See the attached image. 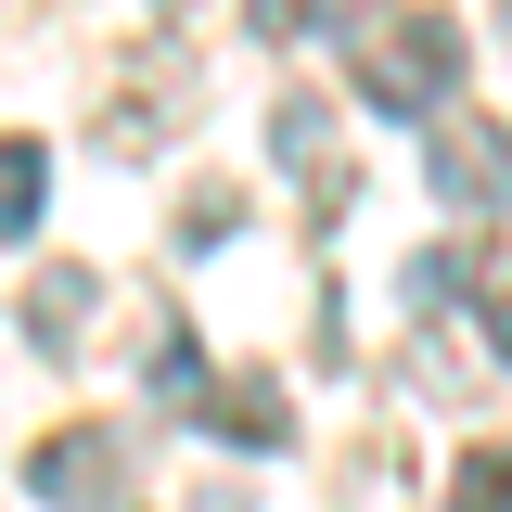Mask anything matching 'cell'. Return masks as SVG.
I'll return each mask as SVG.
<instances>
[{"instance_id": "9c48e42d", "label": "cell", "mask_w": 512, "mask_h": 512, "mask_svg": "<svg viewBox=\"0 0 512 512\" xmlns=\"http://www.w3.org/2000/svg\"><path fill=\"white\" fill-rule=\"evenodd\" d=\"M448 512H512V448H461V474H448Z\"/></svg>"}, {"instance_id": "ba28073f", "label": "cell", "mask_w": 512, "mask_h": 512, "mask_svg": "<svg viewBox=\"0 0 512 512\" xmlns=\"http://www.w3.org/2000/svg\"><path fill=\"white\" fill-rule=\"evenodd\" d=\"M205 423H218L231 448H282V436H295V410H282V384H218V397H205Z\"/></svg>"}, {"instance_id": "30bf717a", "label": "cell", "mask_w": 512, "mask_h": 512, "mask_svg": "<svg viewBox=\"0 0 512 512\" xmlns=\"http://www.w3.org/2000/svg\"><path fill=\"white\" fill-rule=\"evenodd\" d=\"M244 13H256V39H269V52H295V39H320L346 0H244Z\"/></svg>"}, {"instance_id": "52a82bcc", "label": "cell", "mask_w": 512, "mask_h": 512, "mask_svg": "<svg viewBox=\"0 0 512 512\" xmlns=\"http://www.w3.org/2000/svg\"><path fill=\"white\" fill-rule=\"evenodd\" d=\"M141 384L167 397V410H205L218 384H205V346H192V320H154V346H141Z\"/></svg>"}, {"instance_id": "3957f363", "label": "cell", "mask_w": 512, "mask_h": 512, "mask_svg": "<svg viewBox=\"0 0 512 512\" xmlns=\"http://www.w3.org/2000/svg\"><path fill=\"white\" fill-rule=\"evenodd\" d=\"M448 218H512V128L500 116H436V154H423Z\"/></svg>"}, {"instance_id": "7a4b0ae2", "label": "cell", "mask_w": 512, "mask_h": 512, "mask_svg": "<svg viewBox=\"0 0 512 512\" xmlns=\"http://www.w3.org/2000/svg\"><path fill=\"white\" fill-rule=\"evenodd\" d=\"M26 500L39 512H128V436L116 423H64L26 448Z\"/></svg>"}, {"instance_id": "8992f818", "label": "cell", "mask_w": 512, "mask_h": 512, "mask_svg": "<svg viewBox=\"0 0 512 512\" xmlns=\"http://www.w3.org/2000/svg\"><path fill=\"white\" fill-rule=\"evenodd\" d=\"M39 218H52V141H0V231L39 244Z\"/></svg>"}, {"instance_id": "5b68a950", "label": "cell", "mask_w": 512, "mask_h": 512, "mask_svg": "<svg viewBox=\"0 0 512 512\" xmlns=\"http://www.w3.org/2000/svg\"><path fill=\"white\" fill-rule=\"evenodd\" d=\"M13 320H26V346H39V359H64V346L90 333V269H39Z\"/></svg>"}, {"instance_id": "277c9868", "label": "cell", "mask_w": 512, "mask_h": 512, "mask_svg": "<svg viewBox=\"0 0 512 512\" xmlns=\"http://www.w3.org/2000/svg\"><path fill=\"white\" fill-rule=\"evenodd\" d=\"M269 167H282V180L308 192V205H320V192H333V116H320L308 90H295V103L269 116Z\"/></svg>"}, {"instance_id": "6da1fadb", "label": "cell", "mask_w": 512, "mask_h": 512, "mask_svg": "<svg viewBox=\"0 0 512 512\" xmlns=\"http://www.w3.org/2000/svg\"><path fill=\"white\" fill-rule=\"evenodd\" d=\"M448 90H461V26L448 13H384L372 39H359V103L372 116H448Z\"/></svg>"}, {"instance_id": "8fae6325", "label": "cell", "mask_w": 512, "mask_h": 512, "mask_svg": "<svg viewBox=\"0 0 512 512\" xmlns=\"http://www.w3.org/2000/svg\"><path fill=\"white\" fill-rule=\"evenodd\" d=\"M487 346H500V372H512V269L487 282Z\"/></svg>"}]
</instances>
